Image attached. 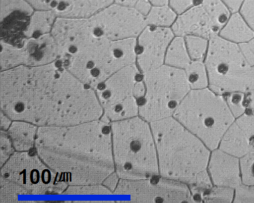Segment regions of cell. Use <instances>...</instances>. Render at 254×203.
<instances>
[{"mask_svg": "<svg viewBox=\"0 0 254 203\" xmlns=\"http://www.w3.org/2000/svg\"><path fill=\"white\" fill-rule=\"evenodd\" d=\"M99 33L111 41L137 38L147 25L134 8L112 3L90 17Z\"/></svg>", "mask_w": 254, "mask_h": 203, "instance_id": "13", "label": "cell"}, {"mask_svg": "<svg viewBox=\"0 0 254 203\" xmlns=\"http://www.w3.org/2000/svg\"><path fill=\"white\" fill-rule=\"evenodd\" d=\"M200 5L204 8L219 33L232 13L222 0H201Z\"/></svg>", "mask_w": 254, "mask_h": 203, "instance_id": "24", "label": "cell"}, {"mask_svg": "<svg viewBox=\"0 0 254 203\" xmlns=\"http://www.w3.org/2000/svg\"><path fill=\"white\" fill-rule=\"evenodd\" d=\"M209 88L220 95L254 90V66L244 55L240 46L214 35L209 39L204 60Z\"/></svg>", "mask_w": 254, "mask_h": 203, "instance_id": "7", "label": "cell"}, {"mask_svg": "<svg viewBox=\"0 0 254 203\" xmlns=\"http://www.w3.org/2000/svg\"><path fill=\"white\" fill-rule=\"evenodd\" d=\"M1 71L20 66H38L60 58L59 47L52 34L27 38L20 47L0 41Z\"/></svg>", "mask_w": 254, "mask_h": 203, "instance_id": "12", "label": "cell"}, {"mask_svg": "<svg viewBox=\"0 0 254 203\" xmlns=\"http://www.w3.org/2000/svg\"><path fill=\"white\" fill-rule=\"evenodd\" d=\"M136 46V38L111 41L96 32L61 60L81 82L96 89L120 69L134 64Z\"/></svg>", "mask_w": 254, "mask_h": 203, "instance_id": "4", "label": "cell"}, {"mask_svg": "<svg viewBox=\"0 0 254 203\" xmlns=\"http://www.w3.org/2000/svg\"><path fill=\"white\" fill-rule=\"evenodd\" d=\"M254 144V115L245 113L236 118L226 132L218 148L242 158Z\"/></svg>", "mask_w": 254, "mask_h": 203, "instance_id": "17", "label": "cell"}, {"mask_svg": "<svg viewBox=\"0 0 254 203\" xmlns=\"http://www.w3.org/2000/svg\"><path fill=\"white\" fill-rule=\"evenodd\" d=\"M145 93V85L144 81H138L135 85L134 88V95L136 96V99H141L143 97Z\"/></svg>", "mask_w": 254, "mask_h": 203, "instance_id": "43", "label": "cell"}, {"mask_svg": "<svg viewBox=\"0 0 254 203\" xmlns=\"http://www.w3.org/2000/svg\"><path fill=\"white\" fill-rule=\"evenodd\" d=\"M201 0H170L169 6L178 14H182L190 8L199 5Z\"/></svg>", "mask_w": 254, "mask_h": 203, "instance_id": "35", "label": "cell"}, {"mask_svg": "<svg viewBox=\"0 0 254 203\" xmlns=\"http://www.w3.org/2000/svg\"><path fill=\"white\" fill-rule=\"evenodd\" d=\"M173 117L211 151L218 148L223 136L236 120L224 96L209 87L190 90Z\"/></svg>", "mask_w": 254, "mask_h": 203, "instance_id": "6", "label": "cell"}, {"mask_svg": "<svg viewBox=\"0 0 254 203\" xmlns=\"http://www.w3.org/2000/svg\"><path fill=\"white\" fill-rule=\"evenodd\" d=\"M11 118L6 115L4 112H1L0 115V126H1V130H8L11 126Z\"/></svg>", "mask_w": 254, "mask_h": 203, "instance_id": "44", "label": "cell"}, {"mask_svg": "<svg viewBox=\"0 0 254 203\" xmlns=\"http://www.w3.org/2000/svg\"><path fill=\"white\" fill-rule=\"evenodd\" d=\"M178 15V14L169 5L162 7L153 6L148 15L145 16V20L148 26L172 28Z\"/></svg>", "mask_w": 254, "mask_h": 203, "instance_id": "26", "label": "cell"}, {"mask_svg": "<svg viewBox=\"0 0 254 203\" xmlns=\"http://www.w3.org/2000/svg\"><path fill=\"white\" fill-rule=\"evenodd\" d=\"M137 1L138 0H114V2L123 6L134 8Z\"/></svg>", "mask_w": 254, "mask_h": 203, "instance_id": "45", "label": "cell"}, {"mask_svg": "<svg viewBox=\"0 0 254 203\" xmlns=\"http://www.w3.org/2000/svg\"><path fill=\"white\" fill-rule=\"evenodd\" d=\"M35 9H53L54 0H26Z\"/></svg>", "mask_w": 254, "mask_h": 203, "instance_id": "38", "label": "cell"}, {"mask_svg": "<svg viewBox=\"0 0 254 203\" xmlns=\"http://www.w3.org/2000/svg\"><path fill=\"white\" fill-rule=\"evenodd\" d=\"M27 191L23 187L5 178L0 179V203H17L18 196H29Z\"/></svg>", "mask_w": 254, "mask_h": 203, "instance_id": "28", "label": "cell"}, {"mask_svg": "<svg viewBox=\"0 0 254 203\" xmlns=\"http://www.w3.org/2000/svg\"><path fill=\"white\" fill-rule=\"evenodd\" d=\"M233 203H254V185L242 184L236 188Z\"/></svg>", "mask_w": 254, "mask_h": 203, "instance_id": "34", "label": "cell"}, {"mask_svg": "<svg viewBox=\"0 0 254 203\" xmlns=\"http://www.w3.org/2000/svg\"><path fill=\"white\" fill-rule=\"evenodd\" d=\"M234 197V188L217 185L203 188V203H233Z\"/></svg>", "mask_w": 254, "mask_h": 203, "instance_id": "29", "label": "cell"}, {"mask_svg": "<svg viewBox=\"0 0 254 203\" xmlns=\"http://www.w3.org/2000/svg\"><path fill=\"white\" fill-rule=\"evenodd\" d=\"M114 0H54L58 17L87 18L114 3Z\"/></svg>", "mask_w": 254, "mask_h": 203, "instance_id": "19", "label": "cell"}, {"mask_svg": "<svg viewBox=\"0 0 254 203\" xmlns=\"http://www.w3.org/2000/svg\"><path fill=\"white\" fill-rule=\"evenodd\" d=\"M246 113L254 115V90L246 93Z\"/></svg>", "mask_w": 254, "mask_h": 203, "instance_id": "42", "label": "cell"}, {"mask_svg": "<svg viewBox=\"0 0 254 203\" xmlns=\"http://www.w3.org/2000/svg\"><path fill=\"white\" fill-rule=\"evenodd\" d=\"M170 0H150L151 5L154 7L167 6Z\"/></svg>", "mask_w": 254, "mask_h": 203, "instance_id": "46", "label": "cell"}, {"mask_svg": "<svg viewBox=\"0 0 254 203\" xmlns=\"http://www.w3.org/2000/svg\"><path fill=\"white\" fill-rule=\"evenodd\" d=\"M171 29L175 36L186 37L197 35L209 38L218 35L216 28L200 4L178 14Z\"/></svg>", "mask_w": 254, "mask_h": 203, "instance_id": "18", "label": "cell"}, {"mask_svg": "<svg viewBox=\"0 0 254 203\" xmlns=\"http://www.w3.org/2000/svg\"><path fill=\"white\" fill-rule=\"evenodd\" d=\"M35 151L69 185H96L115 172L112 133L106 120L40 126Z\"/></svg>", "mask_w": 254, "mask_h": 203, "instance_id": "2", "label": "cell"}, {"mask_svg": "<svg viewBox=\"0 0 254 203\" xmlns=\"http://www.w3.org/2000/svg\"><path fill=\"white\" fill-rule=\"evenodd\" d=\"M57 18L53 9H35L26 29V38H38L51 33Z\"/></svg>", "mask_w": 254, "mask_h": 203, "instance_id": "22", "label": "cell"}, {"mask_svg": "<svg viewBox=\"0 0 254 203\" xmlns=\"http://www.w3.org/2000/svg\"><path fill=\"white\" fill-rule=\"evenodd\" d=\"M1 177L24 188L30 195H61L69 186L38 152L17 151L2 166Z\"/></svg>", "mask_w": 254, "mask_h": 203, "instance_id": "9", "label": "cell"}, {"mask_svg": "<svg viewBox=\"0 0 254 203\" xmlns=\"http://www.w3.org/2000/svg\"><path fill=\"white\" fill-rule=\"evenodd\" d=\"M38 127L35 124L24 121H14L8 133L16 151H30L35 146Z\"/></svg>", "mask_w": 254, "mask_h": 203, "instance_id": "21", "label": "cell"}, {"mask_svg": "<svg viewBox=\"0 0 254 203\" xmlns=\"http://www.w3.org/2000/svg\"><path fill=\"white\" fill-rule=\"evenodd\" d=\"M223 96L235 118H239L246 113V93L233 92Z\"/></svg>", "mask_w": 254, "mask_h": 203, "instance_id": "31", "label": "cell"}, {"mask_svg": "<svg viewBox=\"0 0 254 203\" xmlns=\"http://www.w3.org/2000/svg\"><path fill=\"white\" fill-rule=\"evenodd\" d=\"M111 127L115 171L120 179L137 180L160 175L149 122L135 116L113 121Z\"/></svg>", "mask_w": 254, "mask_h": 203, "instance_id": "5", "label": "cell"}, {"mask_svg": "<svg viewBox=\"0 0 254 203\" xmlns=\"http://www.w3.org/2000/svg\"><path fill=\"white\" fill-rule=\"evenodd\" d=\"M240 159L242 182L245 185H254V144Z\"/></svg>", "mask_w": 254, "mask_h": 203, "instance_id": "32", "label": "cell"}, {"mask_svg": "<svg viewBox=\"0 0 254 203\" xmlns=\"http://www.w3.org/2000/svg\"><path fill=\"white\" fill-rule=\"evenodd\" d=\"M1 109L13 121L38 126H68L100 119L96 93L61 60L1 71Z\"/></svg>", "mask_w": 254, "mask_h": 203, "instance_id": "1", "label": "cell"}, {"mask_svg": "<svg viewBox=\"0 0 254 203\" xmlns=\"http://www.w3.org/2000/svg\"><path fill=\"white\" fill-rule=\"evenodd\" d=\"M145 93L139 102V113L148 122L173 116L191 88L185 70L163 65L144 74Z\"/></svg>", "mask_w": 254, "mask_h": 203, "instance_id": "8", "label": "cell"}, {"mask_svg": "<svg viewBox=\"0 0 254 203\" xmlns=\"http://www.w3.org/2000/svg\"><path fill=\"white\" fill-rule=\"evenodd\" d=\"M139 78L137 66L129 65L98 86L96 95L103 109L102 118L117 121L137 116L139 102L134 88Z\"/></svg>", "mask_w": 254, "mask_h": 203, "instance_id": "10", "label": "cell"}, {"mask_svg": "<svg viewBox=\"0 0 254 203\" xmlns=\"http://www.w3.org/2000/svg\"><path fill=\"white\" fill-rule=\"evenodd\" d=\"M119 177L118 175L117 174V173H113L112 174L110 175L105 181H104L103 185H105V186L108 187L111 191H112L113 192H114L116 188H117V185H118L119 183Z\"/></svg>", "mask_w": 254, "mask_h": 203, "instance_id": "40", "label": "cell"}, {"mask_svg": "<svg viewBox=\"0 0 254 203\" xmlns=\"http://www.w3.org/2000/svg\"><path fill=\"white\" fill-rule=\"evenodd\" d=\"M175 35L171 28L147 26L136 38V62L145 74L165 64L166 51Z\"/></svg>", "mask_w": 254, "mask_h": 203, "instance_id": "14", "label": "cell"}, {"mask_svg": "<svg viewBox=\"0 0 254 203\" xmlns=\"http://www.w3.org/2000/svg\"><path fill=\"white\" fill-rule=\"evenodd\" d=\"M207 170L213 185L236 189L243 184L240 159L220 148L211 151Z\"/></svg>", "mask_w": 254, "mask_h": 203, "instance_id": "16", "label": "cell"}, {"mask_svg": "<svg viewBox=\"0 0 254 203\" xmlns=\"http://www.w3.org/2000/svg\"><path fill=\"white\" fill-rule=\"evenodd\" d=\"M114 195L125 196L133 203H191L190 186L160 175L147 179H120Z\"/></svg>", "mask_w": 254, "mask_h": 203, "instance_id": "11", "label": "cell"}, {"mask_svg": "<svg viewBox=\"0 0 254 203\" xmlns=\"http://www.w3.org/2000/svg\"><path fill=\"white\" fill-rule=\"evenodd\" d=\"M191 62L184 37L175 36L166 51L165 64L185 70Z\"/></svg>", "mask_w": 254, "mask_h": 203, "instance_id": "23", "label": "cell"}, {"mask_svg": "<svg viewBox=\"0 0 254 203\" xmlns=\"http://www.w3.org/2000/svg\"><path fill=\"white\" fill-rule=\"evenodd\" d=\"M239 46L248 61L254 66V38L248 42Z\"/></svg>", "mask_w": 254, "mask_h": 203, "instance_id": "37", "label": "cell"}, {"mask_svg": "<svg viewBox=\"0 0 254 203\" xmlns=\"http://www.w3.org/2000/svg\"><path fill=\"white\" fill-rule=\"evenodd\" d=\"M185 73L191 90L209 87V77L204 61L191 60L185 69Z\"/></svg>", "mask_w": 254, "mask_h": 203, "instance_id": "25", "label": "cell"}, {"mask_svg": "<svg viewBox=\"0 0 254 203\" xmlns=\"http://www.w3.org/2000/svg\"><path fill=\"white\" fill-rule=\"evenodd\" d=\"M14 145L6 130L0 131V165L1 167L11 158L14 153Z\"/></svg>", "mask_w": 254, "mask_h": 203, "instance_id": "33", "label": "cell"}, {"mask_svg": "<svg viewBox=\"0 0 254 203\" xmlns=\"http://www.w3.org/2000/svg\"><path fill=\"white\" fill-rule=\"evenodd\" d=\"M64 195H113L114 192L102 184L69 185Z\"/></svg>", "mask_w": 254, "mask_h": 203, "instance_id": "30", "label": "cell"}, {"mask_svg": "<svg viewBox=\"0 0 254 203\" xmlns=\"http://www.w3.org/2000/svg\"><path fill=\"white\" fill-rule=\"evenodd\" d=\"M184 39L191 60L204 61L209 49V39L197 35H188Z\"/></svg>", "mask_w": 254, "mask_h": 203, "instance_id": "27", "label": "cell"}, {"mask_svg": "<svg viewBox=\"0 0 254 203\" xmlns=\"http://www.w3.org/2000/svg\"><path fill=\"white\" fill-rule=\"evenodd\" d=\"M239 12L254 30V0H245Z\"/></svg>", "mask_w": 254, "mask_h": 203, "instance_id": "36", "label": "cell"}, {"mask_svg": "<svg viewBox=\"0 0 254 203\" xmlns=\"http://www.w3.org/2000/svg\"><path fill=\"white\" fill-rule=\"evenodd\" d=\"M35 10L26 0H1V41L21 46L27 39L26 29Z\"/></svg>", "mask_w": 254, "mask_h": 203, "instance_id": "15", "label": "cell"}, {"mask_svg": "<svg viewBox=\"0 0 254 203\" xmlns=\"http://www.w3.org/2000/svg\"><path fill=\"white\" fill-rule=\"evenodd\" d=\"M231 13L239 12L245 0H222Z\"/></svg>", "mask_w": 254, "mask_h": 203, "instance_id": "41", "label": "cell"}, {"mask_svg": "<svg viewBox=\"0 0 254 203\" xmlns=\"http://www.w3.org/2000/svg\"><path fill=\"white\" fill-rule=\"evenodd\" d=\"M160 176L188 185L209 188L211 150L173 116L150 123Z\"/></svg>", "mask_w": 254, "mask_h": 203, "instance_id": "3", "label": "cell"}, {"mask_svg": "<svg viewBox=\"0 0 254 203\" xmlns=\"http://www.w3.org/2000/svg\"><path fill=\"white\" fill-rule=\"evenodd\" d=\"M218 35L230 42L241 45L254 38V30L240 13L236 12L232 13Z\"/></svg>", "mask_w": 254, "mask_h": 203, "instance_id": "20", "label": "cell"}, {"mask_svg": "<svg viewBox=\"0 0 254 203\" xmlns=\"http://www.w3.org/2000/svg\"><path fill=\"white\" fill-rule=\"evenodd\" d=\"M152 7L150 0H138L134 8L138 12L140 13L145 17V16L148 15Z\"/></svg>", "mask_w": 254, "mask_h": 203, "instance_id": "39", "label": "cell"}]
</instances>
